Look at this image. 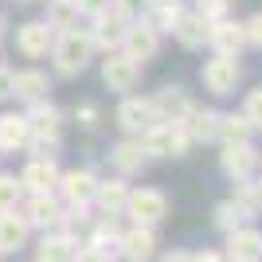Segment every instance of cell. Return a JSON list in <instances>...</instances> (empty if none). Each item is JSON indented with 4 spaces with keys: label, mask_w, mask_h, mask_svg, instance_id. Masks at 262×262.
Instances as JSON below:
<instances>
[{
    "label": "cell",
    "mask_w": 262,
    "mask_h": 262,
    "mask_svg": "<svg viewBox=\"0 0 262 262\" xmlns=\"http://www.w3.org/2000/svg\"><path fill=\"white\" fill-rule=\"evenodd\" d=\"M184 133H188V141H215V129H219V114L215 110H200L192 106L184 114Z\"/></svg>",
    "instance_id": "cell-22"
},
{
    "label": "cell",
    "mask_w": 262,
    "mask_h": 262,
    "mask_svg": "<svg viewBox=\"0 0 262 262\" xmlns=\"http://www.w3.org/2000/svg\"><path fill=\"white\" fill-rule=\"evenodd\" d=\"M35 262H39V258H35Z\"/></svg>",
    "instance_id": "cell-46"
},
{
    "label": "cell",
    "mask_w": 262,
    "mask_h": 262,
    "mask_svg": "<svg viewBox=\"0 0 262 262\" xmlns=\"http://www.w3.org/2000/svg\"><path fill=\"white\" fill-rule=\"evenodd\" d=\"M51 51H55V71L59 75H78V71H86L94 43H90V35L67 28V32H59V39H51Z\"/></svg>",
    "instance_id": "cell-3"
},
{
    "label": "cell",
    "mask_w": 262,
    "mask_h": 262,
    "mask_svg": "<svg viewBox=\"0 0 262 262\" xmlns=\"http://www.w3.org/2000/svg\"><path fill=\"white\" fill-rule=\"evenodd\" d=\"M98 118H102L98 106H78L75 110V121L82 125V129H98Z\"/></svg>",
    "instance_id": "cell-35"
},
{
    "label": "cell",
    "mask_w": 262,
    "mask_h": 262,
    "mask_svg": "<svg viewBox=\"0 0 262 262\" xmlns=\"http://www.w3.org/2000/svg\"><path fill=\"white\" fill-rule=\"evenodd\" d=\"M153 121L157 118H153V102H149V98H125L118 106V125L125 133H137V137H141Z\"/></svg>",
    "instance_id": "cell-17"
},
{
    "label": "cell",
    "mask_w": 262,
    "mask_h": 262,
    "mask_svg": "<svg viewBox=\"0 0 262 262\" xmlns=\"http://www.w3.org/2000/svg\"><path fill=\"white\" fill-rule=\"evenodd\" d=\"M90 251L98 254L106 262H121V227H118V215H98L94 231H90V239L82 243Z\"/></svg>",
    "instance_id": "cell-7"
},
{
    "label": "cell",
    "mask_w": 262,
    "mask_h": 262,
    "mask_svg": "<svg viewBox=\"0 0 262 262\" xmlns=\"http://www.w3.org/2000/svg\"><path fill=\"white\" fill-rule=\"evenodd\" d=\"M145 161H149V157L141 153V145H137V141H118L114 149H110V164H114V168H118V176H125V180L141 172Z\"/></svg>",
    "instance_id": "cell-24"
},
{
    "label": "cell",
    "mask_w": 262,
    "mask_h": 262,
    "mask_svg": "<svg viewBox=\"0 0 262 262\" xmlns=\"http://www.w3.org/2000/svg\"><path fill=\"white\" fill-rule=\"evenodd\" d=\"M239 59H231V55H215V59H208L204 63V71H200V78H204V86L211 90V94H235V86H239Z\"/></svg>",
    "instance_id": "cell-6"
},
{
    "label": "cell",
    "mask_w": 262,
    "mask_h": 262,
    "mask_svg": "<svg viewBox=\"0 0 262 262\" xmlns=\"http://www.w3.org/2000/svg\"><path fill=\"white\" fill-rule=\"evenodd\" d=\"M4 98H12V71L0 67V102H4Z\"/></svg>",
    "instance_id": "cell-41"
},
{
    "label": "cell",
    "mask_w": 262,
    "mask_h": 262,
    "mask_svg": "<svg viewBox=\"0 0 262 262\" xmlns=\"http://www.w3.org/2000/svg\"><path fill=\"white\" fill-rule=\"evenodd\" d=\"M231 200H235V208H239L247 219L258 215V184H254L251 176H247V180H235V196Z\"/></svg>",
    "instance_id": "cell-30"
},
{
    "label": "cell",
    "mask_w": 262,
    "mask_h": 262,
    "mask_svg": "<svg viewBox=\"0 0 262 262\" xmlns=\"http://www.w3.org/2000/svg\"><path fill=\"white\" fill-rule=\"evenodd\" d=\"M32 133H28V118L24 114H0V153H16L28 149Z\"/></svg>",
    "instance_id": "cell-21"
},
{
    "label": "cell",
    "mask_w": 262,
    "mask_h": 262,
    "mask_svg": "<svg viewBox=\"0 0 262 262\" xmlns=\"http://www.w3.org/2000/svg\"><path fill=\"white\" fill-rule=\"evenodd\" d=\"M141 153L145 157H184L188 153V133L180 121H153L149 129L141 133Z\"/></svg>",
    "instance_id": "cell-2"
},
{
    "label": "cell",
    "mask_w": 262,
    "mask_h": 262,
    "mask_svg": "<svg viewBox=\"0 0 262 262\" xmlns=\"http://www.w3.org/2000/svg\"><path fill=\"white\" fill-rule=\"evenodd\" d=\"M125 200H129V180H125V176H110V180H98L90 204H98L102 215H121Z\"/></svg>",
    "instance_id": "cell-16"
},
{
    "label": "cell",
    "mask_w": 262,
    "mask_h": 262,
    "mask_svg": "<svg viewBox=\"0 0 262 262\" xmlns=\"http://www.w3.org/2000/svg\"><path fill=\"white\" fill-rule=\"evenodd\" d=\"M258 211H262V180H258Z\"/></svg>",
    "instance_id": "cell-43"
},
{
    "label": "cell",
    "mask_w": 262,
    "mask_h": 262,
    "mask_svg": "<svg viewBox=\"0 0 262 262\" xmlns=\"http://www.w3.org/2000/svg\"><path fill=\"white\" fill-rule=\"evenodd\" d=\"M4 28H8V24H4V16H0V35H4Z\"/></svg>",
    "instance_id": "cell-44"
},
{
    "label": "cell",
    "mask_w": 262,
    "mask_h": 262,
    "mask_svg": "<svg viewBox=\"0 0 262 262\" xmlns=\"http://www.w3.org/2000/svg\"><path fill=\"white\" fill-rule=\"evenodd\" d=\"M47 90H51V82H47L43 71H16L12 75V94L20 102H43Z\"/></svg>",
    "instance_id": "cell-23"
},
{
    "label": "cell",
    "mask_w": 262,
    "mask_h": 262,
    "mask_svg": "<svg viewBox=\"0 0 262 262\" xmlns=\"http://www.w3.org/2000/svg\"><path fill=\"white\" fill-rule=\"evenodd\" d=\"M121 47H125L121 55H129L133 63H145V59H153L157 47H161V32H157L149 20H145V24H125Z\"/></svg>",
    "instance_id": "cell-9"
},
{
    "label": "cell",
    "mask_w": 262,
    "mask_h": 262,
    "mask_svg": "<svg viewBox=\"0 0 262 262\" xmlns=\"http://www.w3.org/2000/svg\"><path fill=\"white\" fill-rule=\"evenodd\" d=\"M24 118H28V133H32L28 145L35 149V157H51V149L63 137V114L43 98V102H32V110Z\"/></svg>",
    "instance_id": "cell-1"
},
{
    "label": "cell",
    "mask_w": 262,
    "mask_h": 262,
    "mask_svg": "<svg viewBox=\"0 0 262 262\" xmlns=\"http://www.w3.org/2000/svg\"><path fill=\"white\" fill-rule=\"evenodd\" d=\"M153 254H157V231L153 227H137V223H133L129 231H121V258L149 262Z\"/></svg>",
    "instance_id": "cell-15"
},
{
    "label": "cell",
    "mask_w": 262,
    "mask_h": 262,
    "mask_svg": "<svg viewBox=\"0 0 262 262\" xmlns=\"http://www.w3.org/2000/svg\"><path fill=\"white\" fill-rule=\"evenodd\" d=\"M223 258L227 262H262V231L247 227V223H243L239 231H231Z\"/></svg>",
    "instance_id": "cell-13"
},
{
    "label": "cell",
    "mask_w": 262,
    "mask_h": 262,
    "mask_svg": "<svg viewBox=\"0 0 262 262\" xmlns=\"http://www.w3.org/2000/svg\"><path fill=\"white\" fill-rule=\"evenodd\" d=\"M196 16H204L208 24L227 16V0H196Z\"/></svg>",
    "instance_id": "cell-34"
},
{
    "label": "cell",
    "mask_w": 262,
    "mask_h": 262,
    "mask_svg": "<svg viewBox=\"0 0 262 262\" xmlns=\"http://www.w3.org/2000/svg\"><path fill=\"white\" fill-rule=\"evenodd\" d=\"M208 43L215 47V55H231V59H239L243 43H247V28L235 20H215L208 28Z\"/></svg>",
    "instance_id": "cell-14"
},
{
    "label": "cell",
    "mask_w": 262,
    "mask_h": 262,
    "mask_svg": "<svg viewBox=\"0 0 262 262\" xmlns=\"http://www.w3.org/2000/svg\"><path fill=\"white\" fill-rule=\"evenodd\" d=\"M243 118L251 121V129H262V86L247 94V102H243Z\"/></svg>",
    "instance_id": "cell-33"
},
{
    "label": "cell",
    "mask_w": 262,
    "mask_h": 262,
    "mask_svg": "<svg viewBox=\"0 0 262 262\" xmlns=\"http://www.w3.org/2000/svg\"><path fill=\"white\" fill-rule=\"evenodd\" d=\"M20 200H24L20 176H12V172H0V211H12V208H20Z\"/></svg>",
    "instance_id": "cell-32"
},
{
    "label": "cell",
    "mask_w": 262,
    "mask_h": 262,
    "mask_svg": "<svg viewBox=\"0 0 262 262\" xmlns=\"http://www.w3.org/2000/svg\"><path fill=\"white\" fill-rule=\"evenodd\" d=\"M121 35H125V16H118V12H114V16H106V12H102V16H94V32H90V43L94 47H121Z\"/></svg>",
    "instance_id": "cell-25"
},
{
    "label": "cell",
    "mask_w": 262,
    "mask_h": 262,
    "mask_svg": "<svg viewBox=\"0 0 262 262\" xmlns=\"http://www.w3.org/2000/svg\"><path fill=\"white\" fill-rule=\"evenodd\" d=\"M145 4H149V0H114L118 16H125V20H129V16H141V12H145Z\"/></svg>",
    "instance_id": "cell-37"
},
{
    "label": "cell",
    "mask_w": 262,
    "mask_h": 262,
    "mask_svg": "<svg viewBox=\"0 0 262 262\" xmlns=\"http://www.w3.org/2000/svg\"><path fill=\"white\" fill-rule=\"evenodd\" d=\"M254 164H258V149L251 141H235V145H223V153H219V168L231 176V180H247L254 172Z\"/></svg>",
    "instance_id": "cell-12"
},
{
    "label": "cell",
    "mask_w": 262,
    "mask_h": 262,
    "mask_svg": "<svg viewBox=\"0 0 262 262\" xmlns=\"http://www.w3.org/2000/svg\"><path fill=\"white\" fill-rule=\"evenodd\" d=\"M243 223H247V215H243V211L235 208V200H223V204H215V227L223 231V235L239 231Z\"/></svg>",
    "instance_id": "cell-31"
},
{
    "label": "cell",
    "mask_w": 262,
    "mask_h": 262,
    "mask_svg": "<svg viewBox=\"0 0 262 262\" xmlns=\"http://www.w3.org/2000/svg\"><path fill=\"white\" fill-rule=\"evenodd\" d=\"M208 28H211V24L204 20V16H196V12H180L176 24H172L176 39H180L184 47H204V43H208Z\"/></svg>",
    "instance_id": "cell-26"
},
{
    "label": "cell",
    "mask_w": 262,
    "mask_h": 262,
    "mask_svg": "<svg viewBox=\"0 0 262 262\" xmlns=\"http://www.w3.org/2000/svg\"><path fill=\"white\" fill-rule=\"evenodd\" d=\"M251 121L243 118V114H219V129H215V137L223 145H235V141H251Z\"/></svg>",
    "instance_id": "cell-28"
},
{
    "label": "cell",
    "mask_w": 262,
    "mask_h": 262,
    "mask_svg": "<svg viewBox=\"0 0 262 262\" xmlns=\"http://www.w3.org/2000/svg\"><path fill=\"white\" fill-rule=\"evenodd\" d=\"M125 215L137 223V227H157L164 215H168V196L161 188H129V200H125Z\"/></svg>",
    "instance_id": "cell-4"
},
{
    "label": "cell",
    "mask_w": 262,
    "mask_h": 262,
    "mask_svg": "<svg viewBox=\"0 0 262 262\" xmlns=\"http://www.w3.org/2000/svg\"><path fill=\"white\" fill-rule=\"evenodd\" d=\"M78 20V8H75V0H47V28L51 32H67V28H75Z\"/></svg>",
    "instance_id": "cell-29"
},
{
    "label": "cell",
    "mask_w": 262,
    "mask_h": 262,
    "mask_svg": "<svg viewBox=\"0 0 262 262\" xmlns=\"http://www.w3.org/2000/svg\"><path fill=\"white\" fill-rule=\"evenodd\" d=\"M192 262H227V258H223V251H211V247H208V251L192 254Z\"/></svg>",
    "instance_id": "cell-40"
},
{
    "label": "cell",
    "mask_w": 262,
    "mask_h": 262,
    "mask_svg": "<svg viewBox=\"0 0 262 262\" xmlns=\"http://www.w3.org/2000/svg\"><path fill=\"white\" fill-rule=\"evenodd\" d=\"M149 102H153V118L157 121H184V114L192 110V102H188V94L180 86L157 90V98H149Z\"/></svg>",
    "instance_id": "cell-19"
},
{
    "label": "cell",
    "mask_w": 262,
    "mask_h": 262,
    "mask_svg": "<svg viewBox=\"0 0 262 262\" xmlns=\"http://www.w3.org/2000/svg\"><path fill=\"white\" fill-rule=\"evenodd\" d=\"M71 262H106V258H98V254L90 251V247H82V243H78L75 254H71Z\"/></svg>",
    "instance_id": "cell-39"
},
{
    "label": "cell",
    "mask_w": 262,
    "mask_h": 262,
    "mask_svg": "<svg viewBox=\"0 0 262 262\" xmlns=\"http://www.w3.org/2000/svg\"><path fill=\"white\" fill-rule=\"evenodd\" d=\"M75 247H78V239H71L63 231H43V239H39V262H71Z\"/></svg>",
    "instance_id": "cell-27"
},
{
    "label": "cell",
    "mask_w": 262,
    "mask_h": 262,
    "mask_svg": "<svg viewBox=\"0 0 262 262\" xmlns=\"http://www.w3.org/2000/svg\"><path fill=\"white\" fill-rule=\"evenodd\" d=\"M258 161H262V157H258Z\"/></svg>",
    "instance_id": "cell-45"
},
{
    "label": "cell",
    "mask_w": 262,
    "mask_h": 262,
    "mask_svg": "<svg viewBox=\"0 0 262 262\" xmlns=\"http://www.w3.org/2000/svg\"><path fill=\"white\" fill-rule=\"evenodd\" d=\"M78 12H90V16H102V12L110 8V0H75Z\"/></svg>",
    "instance_id": "cell-38"
},
{
    "label": "cell",
    "mask_w": 262,
    "mask_h": 262,
    "mask_svg": "<svg viewBox=\"0 0 262 262\" xmlns=\"http://www.w3.org/2000/svg\"><path fill=\"white\" fill-rule=\"evenodd\" d=\"M51 39H55V32L47 28L43 20H32V24H24L20 32H16V47H20L28 59L47 55V51H51Z\"/></svg>",
    "instance_id": "cell-20"
},
{
    "label": "cell",
    "mask_w": 262,
    "mask_h": 262,
    "mask_svg": "<svg viewBox=\"0 0 262 262\" xmlns=\"http://www.w3.org/2000/svg\"><path fill=\"white\" fill-rule=\"evenodd\" d=\"M55 184H59V164H55V157H32V161L24 164L20 188L28 196H35V192H55Z\"/></svg>",
    "instance_id": "cell-10"
},
{
    "label": "cell",
    "mask_w": 262,
    "mask_h": 262,
    "mask_svg": "<svg viewBox=\"0 0 262 262\" xmlns=\"http://www.w3.org/2000/svg\"><path fill=\"white\" fill-rule=\"evenodd\" d=\"M247 28V43H254V47H262V12H254L251 20L243 24Z\"/></svg>",
    "instance_id": "cell-36"
},
{
    "label": "cell",
    "mask_w": 262,
    "mask_h": 262,
    "mask_svg": "<svg viewBox=\"0 0 262 262\" xmlns=\"http://www.w3.org/2000/svg\"><path fill=\"white\" fill-rule=\"evenodd\" d=\"M24 215V223L32 231H51L55 223H59V211H63V204L55 200V192H35V196L20 200V208H16Z\"/></svg>",
    "instance_id": "cell-5"
},
{
    "label": "cell",
    "mask_w": 262,
    "mask_h": 262,
    "mask_svg": "<svg viewBox=\"0 0 262 262\" xmlns=\"http://www.w3.org/2000/svg\"><path fill=\"white\" fill-rule=\"evenodd\" d=\"M59 196L63 204H90L94 200V188H98V176L90 168H71V172H59Z\"/></svg>",
    "instance_id": "cell-11"
},
{
    "label": "cell",
    "mask_w": 262,
    "mask_h": 262,
    "mask_svg": "<svg viewBox=\"0 0 262 262\" xmlns=\"http://www.w3.org/2000/svg\"><path fill=\"white\" fill-rule=\"evenodd\" d=\"M161 262H192V251H164Z\"/></svg>",
    "instance_id": "cell-42"
},
{
    "label": "cell",
    "mask_w": 262,
    "mask_h": 262,
    "mask_svg": "<svg viewBox=\"0 0 262 262\" xmlns=\"http://www.w3.org/2000/svg\"><path fill=\"white\" fill-rule=\"evenodd\" d=\"M102 82H106L114 94H129L137 82H141V63H133L129 55H110L102 63Z\"/></svg>",
    "instance_id": "cell-8"
},
{
    "label": "cell",
    "mask_w": 262,
    "mask_h": 262,
    "mask_svg": "<svg viewBox=\"0 0 262 262\" xmlns=\"http://www.w3.org/2000/svg\"><path fill=\"white\" fill-rule=\"evenodd\" d=\"M0 67H4V63H0Z\"/></svg>",
    "instance_id": "cell-47"
},
{
    "label": "cell",
    "mask_w": 262,
    "mask_h": 262,
    "mask_svg": "<svg viewBox=\"0 0 262 262\" xmlns=\"http://www.w3.org/2000/svg\"><path fill=\"white\" fill-rule=\"evenodd\" d=\"M28 235H32V227L24 223V215L16 208H12V211H0V258H4V254L24 251Z\"/></svg>",
    "instance_id": "cell-18"
}]
</instances>
